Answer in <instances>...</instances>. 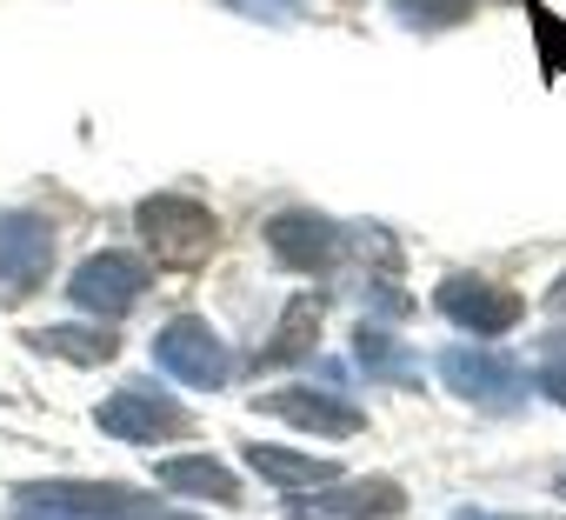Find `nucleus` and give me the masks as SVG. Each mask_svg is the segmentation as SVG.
<instances>
[{
    "mask_svg": "<svg viewBox=\"0 0 566 520\" xmlns=\"http://www.w3.org/2000/svg\"><path fill=\"white\" fill-rule=\"evenodd\" d=\"M8 520H200V513L147 500L114 480H34V487H14Z\"/></svg>",
    "mask_w": 566,
    "mask_h": 520,
    "instance_id": "f257e3e1",
    "label": "nucleus"
},
{
    "mask_svg": "<svg viewBox=\"0 0 566 520\" xmlns=\"http://www.w3.org/2000/svg\"><path fill=\"white\" fill-rule=\"evenodd\" d=\"M134 227H140V240L154 247L160 268H200V260L213 253V240H220L213 214H207L200 200H187V194H147V200L134 207Z\"/></svg>",
    "mask_w": 566,
    "mask_h": 520,
    "instance_id": "f03ea898",
    "label": "nucleus"
},
{
    "mask_svg": "<svg viewBox=\"0 0 566 520\" xmlns=\"http://www.w3.org/2000/svg\"><path fill=\"white\" fill-rule=\"evenodd\" d=\"M433 367H440V381H447L460 401H473V407H486V414H520V407H526V374H520L506 354H493V347H447Z\"/></svg>",
    "mask_w": 566,
    "mask_h": 520,
    "instance_id": "7ed1b4c3",
    "label": "nucleus"
},
{
    "mask_svg": "<svg viewBox=\"0 0 566 520\" xmlns=\"http://www.w3.org/2000/svg\"><path fill=\"white\" fill-rule=\"evenodd\" d=\"M94 427L101 434H114V440H134V447H154V440H180L187 434V407L167 394V387H120V394H107L101 401V414H94Z\"/></svg>",
    "mask_w": 566,
    "mask_h": 520,
    "instance_id": "20e7f679",
    "label": "nucleus"
},
{
    "mask_svg": "<svg viewBox=\"0 0 566 520\" xmlns=\"http://www.w3.org/2000/svg\"><path fill=\"white\" fill-rule=\"evenodd\" d=\"M266 247H273L280 268L327 274L334 260L347 253V227H334V220H327V214H314V207H280V214L266 220Z\"/></svg>",
    "mask_w": 566,
    "mask_h": 520,
    "instance_id": "39448f33",
    "label": "nucleus"
},
{
    "mask_svg": "<svg viewBox=\"0 0 566 520\" xmlns=\"http://www.w3.org/2000/svg\"><path fill=\"white\" fill-rule=\"evenodd\" d=\"M433 308H440L460 334H506V327L526 314L520 294L500 288V281H486V274H447L440 294H433Z\"/></svg>",
    "mask_w": 566,
    "mask_h": 520,
    "instance_id": "423d86ee",
    "label": "nucleus"
},
{
    "mask_svg": "<svg viewBox=\"0 0 566 520\" xmlns=\"http://www.w3.org/2000/svg\"><path fill=\"white\" fill-rule=\"evenodd\" d=\"M154 361H160L174 381H187V387H227V374H233L220 334H213L207 321H187V314L154 334Z\"/></svg>",
    "mask_w": 566,
    "mask_h": 520,
    "instance_id": "0eeeda50",
    "label": "nucleus"
},
{
    "mask_svg": "<svg viewBox=\"0 0 566 520\" xmlns=\"http://www.w3.org/2000/svg\"><path fill=\"white\" fill-rule=\"evenodd\" d=\"M67 294H74V308H87V314H127L140 294H147V268L134 253H87L81 268H74V281H67Z\"/></svg>",
    "mask_w": 566,
    "mask_h": 520,
    "instance_id": "6e6552de",
    "label": "nucleus"
},
{
    "mask_svg": "<svg viewBox=\"0 0 566 520\" xmlns=\"http://www.w3.org/2000/svg\"><path fill=\"white\" fill-rule=\"evenodd\" d=\"M407 493L394 480H334V493H294L287 520H394Z\"/></svg>",
    "mask_w": 566,
    "mask_h": 520,
    "instance_id": "1a4fd4ad",
    "label": "nucleus"
},
{
    "mask_svg": "<svg viewBox=\"0 0 566 520\" xmlns=\"http://www.w3.org/2000/svg\"><path fill=\"white\" fill-rule=\"evenodd\" d=\"M260 414L294 420V427L327 434V440H340V434H360V427H367V414H360L354 401H334V394H321V387H273V394H260Z\"/></svg>",
    "mask_w": 566,
    "mask_h": 520,
    "instance_id": "9d476101",
    "label": "nucleus"
},
{
    "mask_svg": "<svg viewBox=\"0 0 566 520\" xmlns=\"http://www.w3.org/2000/svg\"><path fill=\"white\" fill-rule=\"evenodd\" d=\"M54 268V227L41 214H0V281L34 288Z\"/></svg>",
    "mask_w": 566,
    "mask_h": 520,
    "instance_id": "9b49d317",
    "label": "nucleus"
},
{
    "mask_svg": "<svg viewBox=\"0 0 566 520\" xmlns=\"http://www.w3.org/2000/svg\"><path fill=\"white\" fill-rule=\"evenodd\" d=\"M154 474H160V487L193 493V500H220V507H233V500H240V480H233L220 460H207V454H174V460H160Z\"/></svg>",
    "mask_w": 566,
    "mask_h": 520,
    "instance_id": "f8f14e48",
    "label": "nucleus"
},
{
    "mask_svg": "<svg viewBox=\"0 0 566 520\" xmlns=\"http://www.w3.org/2000/svg\"><path fill=\"white\" fill-rule=\"evenodd\" d=\"M247 467L253 474H266V480H280V487H334L340 480V467L334 460H314V454H287V447H247Z\"/></svg>",
    "mask_w": 566,
    "mask_h": 520,
    "instance_id": "ddd939ff",
    "label": "nucleus"
},
{
    "mask_svg": "<svg viewBox=\"0 0 566 520\" xmlns=\"http://www.w3.org/2000/svg\"><path fill=\"white\" fill-rule=\"evenodd\" d=\"M28 347L61 354L74 367H101V361L120 354V334H107V327H41V334H28Z\"/></svg>",
    "mask_w": 566,
    "mask_h": 520,
    "instance_id": "4468645a",
    "label": "nucleus"
},
{
    "mask_svg": "<svg viewBox=\"0 0 566 520\" xmlns=\"http://www.w3.org/2000/svg\"><path fill=\"white\" fill-rule=\"evenodd\" d=\"M314 327H321V301H294V308H287V321H280V341H273V347L260 354V367L307 354V347H314Z\"/></svg>",
    "mask_w": 566,
    "mask_h": 520,
    "instance_id": "2eb2a0df",
    "label": "nucleus"
},
{
    "mask_svg": "<svg viewBox=\"0 0 566 520\" xmlns=\"http://www.w3.org/2000/svg\"><path fill=\"white\" fill-rule=\"evenodd\" d=\"M354 347H360V361H367L374 374H394V381H413V361H407V354H394V341H387L380 327H360V334H354Z\"/></svg>",
    "mask_w": 566,
    "mask_h": 520,
    "instance_id": "dca6fc26",
    "label": "nucleus"
},
{
    "mask_svg": "<svg viewBox=\"0 0 566 520\" xmlns=\"http://www.w3.org/2000/svg\"><path fill=\"white\" fill-rule=\"evenodd\" d=\"M413 28H460L473 14V0H400Z\"/></svg>",
    "mask_w": 566,
    "mask_h": 520,
    "instance_id": "f3484780",
    "label": "nucleus"
},
{
    "mask_svg": "<svg viewBox=\"0 0 566 520\" xmlns=\"http://www.w3.org/2000/svg\"><path fill=\"white\" fill-rule=\"evenodd\" d=\"M227 8L247 14V21H273V28H280V21H294V0H227Z\"/></svg>",
    "mask_w": 566,
    "mask_h": 520,
    "instance_id": "a211bd4d",
    "label": "nucleus"
},
{
    "mask_svg": "<svg viewBox=\"0 0 566 520\" xmlns=\"http://www.w3.org/2000/svg\"><path fill=\"white\" fill-rule=\"evenodd\" d=\"M539 387L566 407V347H546V361H539Z\"/></svg>",
    "mask_w": 566,
    "mask_h": 520,
    "instance_id": "6ab92c4d",
    "label": "nucleus"
},
{
    "mask_svg": "<svg viewBox=\"0 0 566 520\" xmlns=\"http://www.w3.org/2000/svg\"><path fill=\"white\" fill-rule=\"evenodd\" d=\"M546 308H553V314H566V274L553 281V294H546Z\"/></svg>",
    "mask_w": 566,
    "mask_h": 520,
    "instance_id": "aec40b11",
    "label": "nucleus"
},
{
    "mask_svg": "<svg viewBox=\"0 0 566 520\" xmlns=\"http://www.w3.org/2000/svg\"><path fill=\"white\" fill-rule=\"evenodd\" d=\"M453 520H506V513H480V507H467V513H453Z\"/></svg>",
    "mask_w": 566,
    "mask_h": 520,
    "instance_id": "412c9836",
    "label": "nucleus"
},
{
    "mask_svg": "<svg viewBox=\"0 0 566 520\" xmlns=\"http://www.w3.org/2000/svg\"><path fill=\"white\" fill-rule=\"evenodd\" d=\"M553 347H566V334H553Z\"/></svg>",
    "mask_w": 566,
    "mask_h": 520,
    "instance_id": "4be33fe9",
    "label": "nucleus"
}]
</instances>
